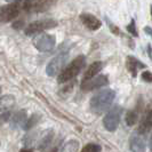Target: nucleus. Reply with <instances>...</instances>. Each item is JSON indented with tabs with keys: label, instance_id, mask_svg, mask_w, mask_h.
Here are the masks:
<instances>
[{
	"label": "nucleus",
	"instance_id": "25",
	"mask_svg": "<svg viewBox=\"0 0 152 152\" xmlns=\"http://www.w3.org/2000/svg\"><path fill=\"white\" fill-rule=\"evenodd\" d=\"M107 23L109 24V26H110V30L112 31V33H114V34H119L120 33V31H119V29H118V26H115L113 23L111 22L109 18L107 17Z\"/></svg>",
	"mask_w": 152,
	"mask_h": 152
},
{
	"label": "nucleus",
	"instance_id": "26",
	"mask_svg": "<svg viewBox=\"0 0 152 152\" xmlns=\"http://www.w3.org/2000/svg\"><path fill=\"white\" fill-rule=\"evenodd\" d=\"M142 79L146 81V83H151L152 81V75L150 71H144L143 73H142Z\"/></svg>",
	"mask_w": 152,
	"mask_h": 152
},
{
	"label": "nucleus",
	"instance_id": "12",
	"mask_svg": "<svg viewBox=\"0 0 152 152\" xmlns=\"http://www.w3.org/2000/svg\"><path fill=\"white\" fill-rule=\"evenodd\" d=\"M126 66H127V70L130 72L132 77H134V78L137 76V69L145 68V65L143 63H141L136 57H133V56H128L127 57Z\"/></svg>",
	"mask_w": 152,
	"mask_h": 152
},
{
	"label": "nucleus",
	"instance_id": "29",
	"mask_svg": "<svg viewBox=\"0 0 152 152\" xmlns=\"http://www.w3.org/2000/svg\"><path fill=\"white\" fill-rule=\"evenodd\" d=\"M146 52H148L149 57H151V45H148V49H146Z\"/></svg>",
	"mask_w": 152,
	"mask_h": 152
},
{
	"label": "nucleus",
	"instance_id": "3",
	"mask_svg": "<svg viewBox=\"0 0 152 152\" xmlns=\"http://www.w3.org/2000/svg\"><path fill=\"white\" fill-rule=\"evenodd\" d=\"M122 111H124V109L120 105H115L105 114V117L103 119V125L107 132L112 133L114 130H117L119 122H120Z\"/></svg>",
	"mask_w": 152,
	"mask_h": 152
},
{
	"label": "nucleus",
	"instance_id": "4",
	"mask_svg": "<svg viewBox=\"0 0 152 152\" xmlns=\"http://www.w3.org/2000/svg\"><path fill=\"white\" fill-rule=\"evenodd\" d=\"M57 26V22L53 20V18H46V20H41V21H36L29 24L25 28V34L26 36H36L45 30H49V29H54Z\"/></svg>",
	"mask_w": 152,
	"mask_h": 152
},
{
	"label": "nucleus",
	"instance_id": "13",
	"mask_svg": "<svg viewBox=\"0 0 152 152\" xmlns=\"http://www.w3.org/2000/svg\"><path fill=\"white\" fill-rule=\"evenodd\" d=\"M16 99L14 95L8 94V95H4L2 97H0V112H6L9 111L12 107L15 105Z\"/></svg>",
	"mask_w": 152,
	"mask_h": 152
},
{
	"label": "nucleus",
	"instance_id": "32",
	"mask_svg": "<svg viewBox=\"0 0 152 152\" xmlns=\"http://www.w3.org/2000/svg\"><path fill=\"white\" fill-rule=\"evenodd\" d=\"M0 93H1V88H0Z\"/></svg>",
	"mask_w": 152,
	"mask_h": 152
},
{
	"label": "nucleus",
	"instance_id": "30",
	"mask_svg": "<svg viewBox=\"0 0 152 152\" xmlns=\"http://www.w3.org/2000/svg\"><path fill=\"white\" fill-rule=\"evenodd\" d=\"M145 32H146L148 34H151V29H150V26H146V28H145Z\"/></svg>",
	"mask_w": 152,
	"mask_h": 152
},
{
	"label": "nucleus",
	"instance_id": "1",
	"mask_svg": "<svg viewBox=\"0 0 152 152\" xmlns=\"http://www.w3.org/2000/svg\"><path fill=\"white\" fill-rule=\"evenodd\" d=\"M114 99H115V91L113 89L107 88L99 91L91 97L89 102L91 111L95 114H102L107 112V109L113 103Z\"/></svg>",
	"mask_w": 152,
	"mask_h": 152
},
{
	"label": "nucleus",
	"instance_id": "18",
	"mask_svg": "<svg viewBox=\"0 0 152 152\" xmlns=\"http://www.w3.org/2000/svg\"><path fill=\"white\" fill-rule=\"evenodd\" d=\"M40 119H41V115H40L39 113L32 114L31 117H29V118H26V119H25L24 124L22 125V128L24 130L32 129V128H33V127H34L39 121H40Z\"/></svg>",
	"mask_w": 152,
	"mask_h": 152
},
{
	"label": "nucleus",
	"instance_id": "5",
	"mask_svg": "<svg viewBox=\"0 0 152 152\" xmlns=\"http://www.w3.org/2000/svg\"><path fill=\"white\" fill-rule=\"evenodd\" d=\"M56 45V38L55 36L47 34V33H39L34 40H33V46L41 53H47L50 52Z\"/></svg>",
	"mask_w": 152,
	"mask_h": 152
},
{
	"label": "nucleus",
	"instance_id": "28",
	"mask_svg": "<svg viewBox=\"0 0 152 152\" xmlns=\"http://www.w3.org/2000/svg\"><path fill=\"white\" fill-rule=\"evenodd\" d=\"M20 152H33V150H32V149H29V148H23V149L20 150Z\"/></svg>",
	"mask_w": 152,
	"mask_h": 152
},
{
	"label": "nucleus",
	"instance_id": "8",
	"mask_svg": "<svg viewBox=\"0 0 152 152\" xmlns=\"http://www.w3.org/2000/svg\"><path fill=\"white\" fill-rule=\"evenodd\" d=\"M55 0H23V8L26 12H45L53 6Z\"/></svg>",
	"mask_w": 152,
	"mask_h": 152
},
{
	"label": "nucleus",
	"instance_id": "19",
	"mask_svg": "<svg viewBox=\"0 0 152 152\" xmlns=\"http://www.w3.org/2000/svg\"><path fill=\"white\" fill-rule=\"evenodd\" d=\"M80 148V143L77 140H71L66 142L65 144L62 146L61 152H78Z\"/></svg>",
	"mask_w": 152,
	"mask_h": 152
},
{
	"label": "nucleus",
	"instance_id": "24",
	"mask_svg": "<svg viewBox=\"0 0 152 152\" xmlns=\"http://www.w3.org/2000/svg\"><path fill=\"white\" fill-rule=\"evenodd\" d=\"M10 112L9 111H6V112H1L0 114V124H5V122H7L9 120V118H10Z\"/></svg>",
	"mask_w": 152,
	"mask_h": 152
},
{
	"label": "nucleus",
	"instance_id": "20",
	"mask_svg": "<svg viewBox=\"0 0 152 152\" xmlns=\"http://www.w3.org/2000/svg\"><path fill=\"white\" fill-rule=\"evenodd\" d=\"M126 124L128 126H134L138 121V112L136 110H129L126 113Z\"/></svg>",
	"mask_w": 152,
	"mask_h": 152
},
{
	"label": "nucleus",
	"instance_id": "6",
	"mask_svg": "<svg viewBox=\"0 0 152 152\" xmlns=\"http://www.w3.org/2000/svg\"><path fill=\"white\" fill-rule=\"evenodd\" d=\"M68 58H69L68 53L58 54L57 56H55L54 58H52L49 61V63L47 64V66H46V73H47V76L49 77L57 76L62 70H63L65 63L68 61Z\"/></svg>",
	"mask_w": 152,
	"mask_h": 152
},
{
	"label": "nucleus",
	"instance_id": "2",
	"mask_svg": "<svg viewBox=\"0 0 152 152\" xmlns=\"http://www.w3.org/2000/svg\"><path fill=\"white\" fill-rule=\"evenodd\" d=\"M85 64H86V57H85L84 55L77 56L66 68L63 69L61 72L58 73V77H57L58 84L68 83L70 80H72L73 78H76L80 73V71L84 69Z\"/></svg>",
	"mask_w": 152,
	"mask_h": 152
},
{
	"label": "nucleus",
	"instance_id": "16",
	"mask_svg": "<svg viewBox=\"0 0 152 152\" xmlns=\"http://www.w3.org/2000/svg\"><path fill=\"white\" fill-rule=\"evenodd\" d=\"M25 119H26V110H20L16 113H14V115L12 117L9 125H10V127L13 129H15L17 127L22 126L23 124H24V121H25Z\"/></svg>",
	"mask_w": 152,
	"mask_h": 152
},
{
	"label": "nucleus",
	"instance_id": "11",
	"mask_svg": "<svg viewBox=\"0 0 152 152\" xmlns=\"http://www.w3.org/2000/svg\"><path fill=\"white\" fill-rule=\"evenodd\" d=\"M80 21L83 22L85 26L87 29H89L91 31L99 30L102 26V22L99 21L96 16H94L93 14H88V13H84L80 15Z\"/></svg>",
	"mask_w": 152,
	"mask_h": 152
},
{
	"label": "nucleus",
	"instance_id": "21",
	"mask_svg": "<svg viewBox=\"0 0 152 152\" xmlns=\"http://www.w3.org/2000/svg\"><path fill=\"white\" fill-rule=\"evenodd\" d=\"M38 136V132H30V133H28L25 136L23 137V143L25 145H28V146H31V145L34 144V142L37 141Z\"/></svg>",
	"mask_w": 152,
	"mask_h": 152
},
{
	"label": "nucleus",
	"instance_id": "7",
	"mask_svg": "<svg viewBox=\"0 0 152 152\" xmlns=\"http://www.w3.org/2000/svg\"><path fill=\"white\" fill-rule=\"evenodd\" d=\"M109 85V78L104 75H99V76H95L88 79V80H85L81 81V89L85 91H95V89H99L103 86H107Z\"/></svg>",
	"mask_w": 152,
	"mask_h": 152
},
{
	"label": "nucleus",
	"instance_id": "17",
	"mask_svg": "<svg viewBox=\"0 0 152 152\" xmlns=\"http://www.w3.org/2000/svg\"><path fill=\"white\" fill-rule=\"evenodd\" d=\"M53 138H54V130L53 129H48L46 130V133H44L42 137L39 140L38 142V149L39 150H46L50 143L53 142Z\"/></svg>",
	"mask_w": 152,
	"mask_h": 152
},
{
	"label": "nucleus",
	"instance_id": "22",
	"mask_svg": "<svg viewBox=\"0 0 152 152\" xmlns=\"http://www.w3.org/2000/svg\"><path fill=\"white\" fill-rule=\"evenodd\" d=\"M81 152H101V145L95 144V143H89L85 145Z\"/></svg>",
	"mask_w": 152,
	"mask_h": 152
},
{
	"label": "nucleus",
	"instance_id": "15",
	"mask_svg": "<svg viewBox=\"0 0 152 152\" xmlns=\"http://www.w3.org/2000/svg\"><path fill=\"white\" fill-rule=\"evenodd\" d=\"M102 69H103V63H102V62L99 61V62H94V63H91V65L88 66V69L86 70V72H85L84 78H83V81L88 80V79H91V78H93V77L97 76Z\"/></svg>",
	"mask_w": 152,
	"mask_h": 152
},
{
	"label": "nucleus",
	"instance_id": "10",
	"mask_svg": "<svg viewBox=\"0 0 152 152\" xmlns=\"http://www.w3.org/2000/svg\"><path fill=\"white\" fill-rule=\"evenodd\" d=\"M18 6L16 4H8L0 7V22L7 23L15 20L18 16Z\"/></svg>",
	"mask_w": 152,
	"mask_h": 152
},
{
	"label": "nucleus",
	"instance_id": "31",
	"mask_svg": "<svg viewBox=\"0 0 152 152\" xmlns=\"http://www.w3.org/2000/svg\"><path fill=\"white\" fill-rule=\"evenodd\" d=\"M6 1H8V2H13V1H15V0H6Z\"/></svg>",
	"mask_w": 152,
	"mask_h": 152
},
{
	"label": "nucleus",
	"instance_id": "23",
	"mask_svg": "<svg viewBox=\"0 0 152 152\" xmlns=\"http://www.w3.org/2000/svg\"><path fill=\"white\" fill-rule=\"evenodd\" d=\"M127 28V31L129 32L132 36H134V37H138V32L136 30V24H135V20H132L130 23L126 26Z\"/></svg>",
	"mask_w": 152,
	"mask_h": 152
},
{
	"label": "nucleus",
	"instance_id": "9",
	"mask_svg": "<svg viewBox=\"0 0 152 152\" xmlns=\"http://www.w3.org/2000/svg\"><path fill=\"white\" fill-rule=\"evenodd\" d=\"M129 148L132 152H145L146 151V141L145 134L140 132H134L129 137Z\"/></svg>",
	"mask_w": 152,
	"mask_h": 152
},
{
	"label": "nucleus",
	"instance_id": "27",
	"mask_svg": "<svg viewBox=\"0 0 152 152\" xmlns=\"http://www.w3.org/2000/svg\"><path fill=\"white\" fill-rule=\"evenodd\" d=\"M13 28L16 30H20V29L24 28V22L23 21H16L15 23H13Z\"/></svg>",
	"mask_w": 152,
	"mask_h": 152
},
{
	"label": "nucleus",
	"instance_id": "14",
	"mask_svg": "<svg viewBox=\"0 0 152 152\" xmlns=\"http://www.w3.org/2000/svg\"><path fill=\"white\" fill-rule=\"evenodd\" d=\"M151 122H152L151 109L148 107V110L145 111V113H144V117H143L142 121L140 124V126H138L137 132H140V133H142V134H145V133L150 132V129H151Z\"/></svg>",
	"mask_w": 152,
	"mask_h": 152
}]
</instances>
